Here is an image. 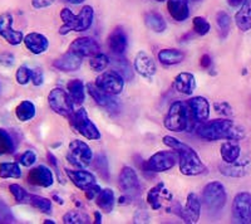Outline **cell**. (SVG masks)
I'll use <instances>...</instances> for the list:
<instances>
[{
	"mask_svg": "<svg viewBox=\"0 0 251 224\" xmlns=\"http://www.w3.org/2000/svg\"><path fill=\"white\" fill-rule=\"evenodd\" d=\"M220 172L225 176L230 178H243L250 171V160L249 159H243L240 160L237 159L234 163H225L219 165Z\"/></svg>",
	"mask_w": 251,
	"mask_h": 224,
	"instance_id": "2e32d148",
	"label": "cell"
},
{
	"mask_svg": "<svg viewBox=\"0 0 251 224\" xmlns=\"http://www.w3.org/2000/svg\"><path fill=\"white\" fill-rule=\"evenodd\" d=\"M211 63L212 60L208 55H203L202 57H201V66H202L203 68H210V67H211Z\"/></svg>",
	"mask_w": 251,
	"mask_h": 224,
	"instance_id": "db71d44e",
	"label": "cell"
},
{
	"mask_svg": "<svg viewBox=\"0 0 251 224\" xmlns=\"http://www.w3.org/2000/svg\"><path fill=\"white\" fill-rule=\"evenodd\" d=\"M15 62L14 55L9 52L0 53V64L4 67H12Z\"/></svg>",
	"mask_w": 251,
	"mask_h": 224,
	"instance_id": "f907efd6",
	"label": "cell"
},
{
	"mask_svg": "<svg viewBox=\"0 0 251 224\" xmlns=\"http://www.w3.org/2000/svg\"><path fill=\"white\" fill-rule=\"evenodd\" d=\"M15 115L22 122L31 120L35 116V106L30 101H23L15 109Z\"/></svg>",
	"mask_w": 251,
	"mask_h": 224,
	"instance_id": "d6a6232c",
	"label": "cell"
},
{
	"mask_svg": "<svg viewBox=\"0 0 251 224\" xmlns=\"http://www.w3.org/2000/svg\"><path fill=\"white\" fill-rule=\"evenodd\" d=\"M94 223H97V224L102 223V216H100V212L94 213Z\"/></svg>",
	"mask_w": 251,
	"mask_h": 224,
	"instance_id": "9f6ffc18",
	"label": "cell"
},
{
	"mask_svg": "<svg viewBox=\"0 0 251 224\" xmlns=\"http://www.w3.org/2000/svg\"><path fill=\"white\" fill-rule=\"evenodd\" d=\"M195 122L190 107L182 101H176L170 107L165 117L166 129L174 132L186 131Z\"/></svg>",
	"mask_w": 251,
	"mask_h": 224,
	"instance_id": "277c9868",
	"label": "cell"
},
{
	"mask_svg": "<svg viewBox=\"0 0 251 224\" xmlns=\"http://www.w3.org/2000/svg\"><path fill=\"white\" fill-rule=\"evenodd\" d=\"M93 165L96 168L98 172H100L102 178L104 179H108L109 178V168H108V161H107V158L102 154L97 156V158L94 159L93 161Z\"/></svg>",
	"mask_w": 251,
	"mask_h": 224,
	"instance_id": "ee69618b",
	"label": "cell"
},
{
	"mask_svg": "<svg viewBox=\"0 0 251 224\" xmlns=\"http://www.w3.org/2000/svg\"><path fill=\"white\" fill-rule=\"evenodd\" d=\"M117 58H114L112 60V68L116 71V72L120 73L123 78H127V80H131L132 76H133V69L131 68L129 63L127 62V59L125 58H120V56H116Z\"/></svg>",
	"mask_w": 251,
	"mask_h": 224,
	"instance_id": "836d02e7",
	"label": "cell"
},
{
	"mask_svg": "<svg viewBox=\"0 0 251 224\" xmlns=\"http://www.w3.org/2000/svg\"><path fill=\"white\" fill-rule=\"evenodd\" d=\"M156 1H165V0H156Z\"/></svg>",
	"mask_w": 251,
	"mask_h": 224,
	"instance_id": "94428289",
	"label": "cell"
},
{
	"mask_svg": "<svg viewBox=\"0 0 251 224\" xmlns=\"http://www.w3.org/2000/svg\"><path fill=\"white\" fill-rule=\"evenodd\" d=\"M68 160L71 164L77 168H87L93 160V152L91 147L83 142L82 140H73L69 144V154Z\"/></svg>",
	"mask_w": 251,
	"mask_h": 224,
	"instance_id": "8992f818",
	"label": "cell"
},
{
	"mask_svg": "<svg viewBox=\"0 0 251 224\" xmlns=\"http://www.w3.org/2000/svg\"><path fill=\"white\" fill-rule=\"evenodd\" d=\"M192 1H199V0H192Z\"/></svg>",
	"mask_w": 251,
	"mask_h": 224,
	"instance_id": "6125c7cd",
	"label": "cell"
},
{
	"mask_svg": "<svg viewBox=\"0 0 251 224\" xmlns=\"http://www.w3.org/2000/svg\"><path fill=\"white\" fill-rule=\"evenodd\" d=\"M68 178L73 181V184L82 190H87L89 187L96 184V176L87 170H71L66 169Z\"/></svg>",
	"mask_w": 251,
	"mask_h": 224,
	"instance_id": "603a6c76",
	"label": "cell"
},
{
	"mask_svg": "<svg viewBox=\"0 0 251 224\" xmlns=\"http://www.w3.org/2000/svg\"><path fill=\"white\" fill-rule=\"evenodd\" d=\"M174 87L177 92L183 93V95H192L196 88V80L192 73L182 72L177 75L174 81Z\"/></svg>",
	"mask_w": 251,
	"mask_h": 224,
	"instance_id": "d4e9b609",
	"label": "cell"
},
{
	"mask_svg": "<svg viewBox=\"0 0 251 224\" xmlns=\"http://www.w3.org/2000/svg\"><path fill=\"white\" fill-rule=\"evenodd\" d=\"M24 44L29 49V52L33 55H40L44 53L49 47L48 38L40 33H29L24 37Z\"/></svg>",
	"mask_w": 251,
	"mask_h": 224,
	"instance_id": "7402d4cb",
	"label": "cell"
},
{
	"mask_svg": "<svg viewBox=\"0 0 251 224\" xmlns=\"http://www.w3.org/2000/svg\"><path fill=\"white\" fill-rule=\"evenodd\" d=\"M118 185H120L121 190L125 193V196L128 199L134 198L140 194L141 185L138 176L132 168L125 167L122 169L118 178Z\"/></svg>",
	"mask_w": 251,
	"mask_h": 224,
	"instance_id": "8fae6325",
	"label": "cell"
},
{
	"mask_svg": "<svg viewBox=\"0 0 251 224\" xmlns=\"http://www.w3.org/2000/svg\"><path fill=\"white\" fill-rule=\"evenodd\" d=\"M60 18L63 20V26L59 30L60 34L66 35L69 32H84L91 28L93 23L94 10L91 5H84L80 9L79 14L75 15L72 13L71 9L64 8L60 12Z\"/></svg>",
	"mask_w": 251,
	"mask_h": 224,
	"instance_id": "3957f363",
	"label": "cell"
},
{
	"mask_svg": "<svg viewBox=\"0 0 251 224\" xmlns=\"http://www.w3.org/2000/svg\"><path fill=\"white\" fill-rule=\"evenodd\" d=\"M67 91H68L69 97L72 98L73 104L75 105H82L83 101H84V84H83L80 80H73L71 81L68 84H67Z\"/></svg>",
	"mask_w": 251,
	"mask_h": 224,
	"instance_id": "f1b7e54d",
	"label": "cell"
},
{
	"mask_svg": "<svg viewBox=\"0 0 251 224\" xmlns=\"http://www.w3.org/2000/svg\"><path fill=\"white\" fill-rule=\"evenodd\" d=\"M14 147V141L12 136L9 135V132L4 129H0V156L13 152Z\"/></svg>",
	"mask_w": 251,
	"mask_h": 224,
	"instance_id": "74e56055",
	"label": "cell"
},
{
	"mask_svg": "<svg viewBox=\"0 0 251 224\" xmlns=\"http://www.w3.org/2000/svg\"><path fill=\"white\" fill-rule=\"evenodd\" d=\"M145 23L147 26V28H150L151 30L156 33H162L165 32L166 28H167V23L166 20L163 19L162 15L160 13L156 12H150L145 15Z\"/></svg>",
	"mask_w": 251,
	"mask_h": 224,
	"instance_id": "4dcf8cb0",
	"label": "cell"
},
{
	"mask_svg": "<svg viewBox=\"0 0 251 224\" xmlns=\"http://www.w3.org/2000/svg\"><path fill=\"white\" fill-rule=\"evenodd\" d=\"M20 164L23 165V167H31V165L34 164L35 161H37V154H35L33 150H28L23 154V155L20 156Z\"/></svg>",
	"mask_w": 251,
	"mask_h": 224,
	"instance_id": "7dc6e473",
	"label": "cell"
},
{
	"mask_svg": "<svg viewBox=\"0 0 251 224\" xmlns=\"http://www.w3.org/2000/svg\"><path fill=\"white\" fill-rule=\"evenodd\" d=\"M183 57H185L183 53L178 49L166 48L158 53V60L163 66H175V64L181 63L183 60Z\"/></svg>",
	"mask_w": 251,
	"mask_h": 224,
	"instance_id": "83f0119b",
	"label": "cell"
},
{
	"mask_svg": "<svg viewBox=\"0 0 251 224\" xmlns=\"http://www.w3.org/2000/svg\"><path fill=\"white\" fill-rule=\"evenodd\" d=\"M98 207L103 210L104 213H111L114 207V193L113 190L106 188V189L100 190V193L97 196V200H96Z\"/></svg>",
	"mask_w": 251,
	"mask_h": 224,
	"instance_id": "1f68e13d",
	"label": "cell"
},
{
	"mask_svg": "<svg viewBox=\"0 0 251 224\" xmlns=\"http://www.w3.org/2000/svg\"><path fill=\"white\" fill-rule=\"evenodd\" d=\"M169 13L177 22H183L190 15L188 0H169L167 1Z\"/></svg>",
	"mask_w": 251,
	"mask_h": 224,
	"instance_id": "484cf974",
	"label": "cell"
},
{
	"mask_svg": "<svg viewBox=\"0 0 251 224\" xmlns=\"http://www.w3.org/2000/svg\"><path fill=\"white\" fill-rule=\"evenodd\" d=\"M44 223H46V224H54L55 222L54 221H50V219H47V221L44 222Z\"/></svg>",
	"mask_w": 251,
	"mask_h": 224,
	"instance_id": "91938a15",
	"label": "cell"
},
{
	"mask_svg": "<svg viewBox=\"0 0 251 224\" xmlns=\"http://www.w3.org/2000/svg\"><path fill=\"white\" fill-rule=\"evenodd\" d=\"M134 69L142 77L151 80L156 75L157 68L151 56H149L146 52H138L134 58Z\"/></svg>",
	"mask_w": 251,
	"mask_h": 224,
	"instance_id": "d6986e66",
	"label": "cell"
},
{
	"mask_svg": "<svg viewBox=\"0 0 251 224\" xmlns=\"http://www.w3.org/2000/svg\"><path fill=\"white\" fill-rule=\"evenodd\" d=\"M203 204L206 205L210 212H219L223 209L227 200L225 187L220 181H211L208 183L202 192Z\"/></svg>",
	"mask_w": 251,
	"mask_h": 224,
	"instance_id": "5b68a950",
	"label": "cell"
},
{
	"mask_svg": "<svg viewBox=\"0 0 251 224\" xmlns=\"http://www.w3.org/2000/svg\"><path fill=\"white\" fill-rule=\"evenodd\" d=\"M127 46H128V40L123 29L117 28L109 35L108 47L114 56H122L126 52Z\"/></svg>",
	"mask_w": 251,
	"mask_h": 224,
	"instance_id": "cb8c5ba5",
	"label": "cell"
},
{
	"mask_svg": "<svg viewBox=\"0 0 251 224\" xmlns=\"http://www.w3.org/2000/svg\"><path fill=\"white\" fill-rule=\"evenodd\" d=\"M201 214V201L194 193H190L186 200L185 209L182 210V218L187 223H197Z\"/></svg>",
	"mask_w": 251,
	"mask_h": 224,
	"instance_id": "44dd1931",
	"label": "cell"
},
{
	"mask_svg": "<svg viewBox=\"0 0 251 224\" xmlns=\"http://www.w3.org/2000/svg\"><path fill=\"white\" fill-rule=\"evenodd\" d=\"M20 176H22V170L17 163H1L0 164V178L19 179Z\"/></svg>",
	"mask_w": 251,
	"mask_h": 224,
	"instance_id": "e575fe53",
	"label": "cell"
},
{
	"mask_svg": "<svg viewBox=\"0 0 251 224\" xmlns=\"http://www.w3.org/2000/svg\"><path fill=\"white\" fill-rule=\"evenodd\" d=\"M87 89H88V93L93 97V100L100 105V107L106 109L107 111L111 112V113H116V112L120 111V104L118 101L113 97L114 95L106 92L100 89V87H97L96 84H87Z\"/></svg>",
	"mask_w": 251,
	"mask_h": 224,
	"instance_id": "4fadbf2b",
	"label": "cell"
},
{
	"mask_svg": "<svg viewBox=\"0 0 251 224\" xmlns=\"http://www.w3.org/2000/svg\"><path fill=\"white\" fill-rule=\"evenodd\" d=\"M55 0H31V5L35 9H43L50 6Z\"/></svg>",
	"mask_w": 251,
	"mask_h": 224,
	"instance_id": "f5cc1de1",
	"label": "cell"
},
{
	"mask_svg": "<svg viewBox=\"0 0 251 224\" xmlns=\"http://www.w3.org/2000/svg\"><path fill=\"white\" fill-rule=\"evenodd\" d=\"M232 216L236 223H251V194L241 192L236 194L232 203Z\"/></svg>",
	"mask_w": 251,
	"mask_h": 224,
	"instance_id": "9c48e42d",
	"label": "cell"
},
{
	"mask_svg": "<svg viewBox=\"0 0 251 224\" xmlns=\"http://www.w3.org/2000/svg\"><path fill=\"white\" fill-rule=\"evenodd\" d=\"M28 204L33 205L34 208H37L39 212L46 213V214H50L51 213V201L48 198H44V196H33L30 194L29 196Z\"/></svg>",
	"mask_w": 251,
	"mask_h": 224,
	"instance_id": "d590c367",
	"label": "cell"
},
{
	"mask_svg": "<svg viewBox=\"0 0 251 224\" xmlns=\"http://www.w3.org/2000/svg\"><path fill=\"white\" fill-rule=\"evenodd\" d=\"M66 1H68V3L71 4H75V5H77V4H82L84 0H66Z\"/></svg>",
	"mask_w": 251,
	"mask_h": 224,
	"instance_id": "680465c9",
	"label": "cell"
},
{
	"mask_svg": "<svg viewBox=\"0 0 251 224\" xmlns=\"http://www.w3.org/2000/svg\"><path fill=\"white\" fill-rule=\"evenodd\" d=\"M235 22L240 30L248 32L251 29V0H244L239 12L235 15Z\"/></svg>",
	"mask_w": 251,
	"mask_h": 224,
	"instance_id": "4316f807",
	"label": "cell"
},
{
	"mask_svg": "<svg viewBox=\"0 0 251 224\" xmlns=\"http://www.w3.org/2000/svg\"><path fill=\"white\" fill-rule=\"evenodd\" d=\"M94 84L111 95H120L125 87V78L114 69H112L98 76Z\"/></svg>",
	"mask_w": 251,
	"mask_h": 224,
	"instance_id": "30bf717a",
	"label": "cell"
},
{
	"mask_svg": "<svg viewBox=\"0 0 251 224\" xmlns=\"http://www.w3.org/2000/svg\"><path fill=\"white\" fill-rule=\"evenodd\" d=\"M73 126L75 127L80 135L88 140H100V132L98 127L89 120L88 113L84 109H79L75 112L73 116Z\"/></svg>",
	"mask_w": 251,
	"mask_h": 224,
	"instance_id": "ba28073f",
	"label": "cell"
},
{
	"mask_svg": "<svg viewBox=\"0 0 251 224\" xmlns=\"http://www.w3.org/2000/svg\"><path fill=\"white\" fill-rule=\"evenodd\" d=\"M197 135L208 141L224 140V139L239 141L245 138V129L232 120L219 118V120L202 122V125L197 130Z\"/></svg>",
	"mask_w": 251,
	"mask_h": 224,
	"instance_id": "6da1fadb",
	"label": "cell"
},
{
	"mask_svg": "<svg viewBox=\"0 0 251 224\" xmlns=\"http://www.w3.org/2000/svg\"><path fill=\"white\" fill-rule=\"evenodd\" d=\"M53 199H54V200L57 201L58 204H64V200H63L62 198H59V196H55V194H54V196H53Z\"/></svg>",
	"mask_w": 251,
	"mask_h": 224,
	"instance_id": "6f0895ef",
	"label": "cell"
},
{
	"mask_svg": "<svg viewBox=\"0 0 251 224\" xmlns=\"http://www.w3.org/2000/svg\"><path fill=\"white\" fill-rule=\"evenodd\" d=\"M221 158L225 163H234L237 159L240 158V154H241V149H240L239 145L236 142H234L232 140L226 141L221 145Z\"/></svg>",
	"mask_w": 251,
	"mask_h": 224,
	"instance_id": "f546056e",
	"label": "cell"
},
{
	"mask_svg": "<svg viewBox=\"0 0 251 224\" xmlns=\"http://www.w3.org/2000/svg\"><path fill=\"white\" fill-rule=\"evenodd\" d=\"M48 104L50 109L60 116H71L73 113V101L68 92L62 88L51 89L48 95Z\"/></svg>",
	"mask_w": 251,
	"mask_h": 224,
	"instance_id": "52a82bcc",
	"label": "cell"
},
{
	"mask_svg": "<svg viewBox=\"0 0 251 224\" xmlns=\"http://www.w3.org/2000/svg\"><path fill=\"white\" fill-rule=\"evenodd\" d=\"M163 190H165V184H163V183H160V184H157L156 187L152 188L149 192V194H147V201H149L150 205H151L153 209H160V208L162 207L160 198L163 194Z\"/></svg>",
	"mask_w": 251,
	"mask_h": 224,
	"instance_id": "8d00e7d4",
	"label": "cell"
},
{
	"mask_svg": "<svg viewBox=\"0 0 251 224\" xmlns=\"http://www.w3.org/2000/svg\"><path fill=\"white\" fill-rule=\"evenodd\" d=\"M63 222L66 224H83V223H89V217L83 214L82 212L78 210H71L63 217Z\"/></svg>",
	"mask_w": 251,
	"mask_h": 224,
	"instance_id": "60d3db41",
	"label": "cell"
},
{
	"mask_svg": "<svg viewBox=\"0 0 251 224\" xmlns=\"http://www.w3.org/2000/svg\"><path fill=\"white\" fill-rule=\"evenodd\" d=\"M176 151H158L151 156L147 161V169L154 172H162L172 169L177 163Z\"/></svg>",
	"mask_w": 251,
	"mask_h": 224,
	"instance_id": "7c38bea8",
	"label": "cell"
},
{
	"mask_svg": "<svg viewBox=\"0 0 251 224\" xmlns=\"http://www.w3.org/2000/svg\"><path fill=\"white\" fill-rule=\"evenodd\" d=\"M243 1L244 0H227L228 5L232 6V8H236V6L241 5V4H243Z\"/></svg>",
	"mask_w": 251,
	"mask_h": 224,
	"instance_id": "11a10c76",
	"label": "cell"
},
{
	"mask_svg": "<svg viewBox=\"0 0 251 224\" xmlns=\"http://www.w3.org/2000/svg\"><path fill=\"white\" fill-rule=\"evenodd\" d=\"M15 78H17V82L22 86L26 84L30 81L31 78V69H29L26 66H22L18 68L17 75H15Z\"/></svg>",
	"mask_w": 251,
	"mask_h": 224,
	"instance_id": "bcb514c9",
	"label": "cell"
},
{
	"mask_svg": "<svg viewBox=\"0 0 251 224\" xmlns=\"http://www.w3.org/2000/svg\"><path fill=\"white\" fill-rule=\"evenodd\" d=\"M28 181L29 184L35 185V187L42 188H49L54 183V176L53 172L49 168L44 167V165H39V167L31 169L28 174Z\"/></svg>",
	"mask_w": 251,
	"mask_h": 224,
	"instance_id": "e0dca14e",
	"label": "cell"
},
{
	"mask_svg": "<svg viewBox=\"0 0 251 224\" xmlns=\"http://www.w3.org/2000/svg\"><path fill=\"white\" fill-rule=\"evenodd\" d=\"M13 15L4 13L0 15V35L12 46H18L24 40L23 33L13 28Z\"/></svg>",
	"mask_w": 251,
	"mask_h": 224,
	"instance_id": "5bb4252c",
	"label": "cell"
},
{
	"mask_svg": "<svg viewBox=\"0 0 251 224\" xmlns=\"http://www.w3.org/2000/svg\"><path fill=\"white\" fill-rule=\"evenodd\" d=\"M162 141L163 144L177 152L178 161H180L181 174L186 176H196L206 171V167L201 161L200 156L197 155V152L191 146H188L187 144L180 141L178 139L169 135L163 136Z\"/></svg>",
	"mask_w": 251,
	"mask_h": 224,
	"instance_id": "7a4b0ae2",
	"label": "cell"
},
{
	"mask_svg": "<svg viewBox=\"0 0 251 224\" xmlns=\"http://www.w3.org/2000/svg\"><path fill=\"white\" fill-rule=\"evenodd\" d=\"M0 223H15V217L13 216L12 210H10V208H9L1 199H0Z\"/></svg>",
	"mask_w": 251,
	"mask_h": 224,
	"instance_id": "f6af8a7d",
	"label": "cell"
},
{
	"mask_svg": "<svg viewBox=\"0 0 251 224\" xmlns=\"http://www.w3.org/2000/svg\"><path fill=\"white\" fill-rule=\"evenodd\" d=\"M187 105L190 107V111H191L195 122H201L202 124V122L208 120L210 104H208V101L205 97L197 96V97H194L188 101Z\"/></svg>",
	"mask_w": 251,
	"mask_h": 224,
	"instance_id": "ac0fdd59",
	"label": "cell"
},
{
	"mask_svg": "<svg viewBox=\"0 0 251 224\" xmlns=\"http://www.w3.org/2000/svg\"><path fill=\"white\" fill-rule=\"evenodd\" d=\"M214 107L215 110H216V112H219L220 115L232 116V113H234L232 107L230 106L227 102H224V101H221V102H216V104L214 105Z\"/></svg>",
	"mask_w": 251,
	"mask_h": 224,
	"instance_id": "c3c4849f",
	"label": "cell"
},
{
	"mask_svg": "<svg viewBox=\"0 0 251 224\" xmlns=\"http://www.w3.org/2000/svg\"><path fill=\"white\" fill-rule=\"evenodd\" d=\"M100 190H102V189H100V185L94 184V185H92V187H89L87 190H84V193H86L87 198L91 199V200H92V199L97 198V196L100 193Z\"/></svg>",
	"mask_w": 251,
	"mask_h": 224,
	"instance_id": "816d5d0a",
	"label": "cell"
},
{
	"mask_svg": "<svg viewBox=\"0 0 251 224\" xmlns=\"http://www.w3.org/2000/svg\"><path fill=\"white\" fill-rule=\"evenodd\" d=\"M109 62L111 60H109L108 56L104 55V53H97V55L91 58L89 66L96 72H103L109 66Z\"/></svg>",
	"mask_w": 251,
	"mask_h": 224,
	"instance_id": "ab89813d",
	"label": "cell"
},
{
	"mask_svg": "<svg viewBox=\"0 0 251 224\" xmlns=\"http://www.w3.org/2000/svg\"><path fill=\"white\" fill-rule=\"evenodd\" d=\"M83 58L80 56H78L77 53L67 52L66 55H63L62 57L58 58L57 60L53 62V66L58 69V71H62V72H75L78 71L82 66Z\"/></svg>",
	"mask_w": 251,
	"mask_h": 224,
	"instance_id": "ffe728a7",
	"label": "cell"
},
{
	"mask_svg": "<svg viewBox=\"0 0 251 224\" xmlns=\"http://www.w3.org/2000/svg\"><path fill=\"white\" fill-rule=\"evenodd\" d=\"M192 27H194L195 33L199 35H206L211 29L210 23L203 17H195L192 20Z\"/></svg>",
	"mask_w": 251,
	"mask_h": 224,
	"instance_id": "7bdbcfd3",
	"label": "cell"
},
{
	"mask_svg": "<svg viewBox=\"0 0 251 224\" xmlns=\"http://www.w3.org/2000/svg\"><path fill=\"white\" fill-rule=\"evenodd\" d=\"M72 52L77 53L80 57H93L97 53H100V44L96 39L91 37H83L77 38V39L71 44L69 47Z\"/></svg>",
	"mask_w": 251,
	"mask_h": 224,
	"instance_id": "9a60e30c",
	"label": "cell"
},
{
	"mask_svg": "<svg viewBox=\"0 0 251 224\" xmlns=\"http://www.w3.org/2000/svg\"><path fill=\"white\" fill-rule=\"evenodd\" d=\"M30 81L33 82L34 86H42L44 82V76H43V72H42V69L40 68L31 69Z\"/></svg>",
	"mask_w": 251,
	"mask_h": 224,
	"instance_id": "681fc988",
	"label": "cell"
},
{
	"mask_svg": "<svg viewBox=\"0 0 251 224\" xmlns=\"http://www.w3.org/2000/svg\"><path fill=\"white\" fill-rule=\"evenodd\" d=\"M216 24L219 27V32L221 38H226V35L230 32V27H231V19L228 17L226 12H219L216 14Z\"/></svg>",
	"mask_w": 251,
	"mask_h": 224,
	"instance_id": "f35d334b",
	"label": "cell"
},
{
	"mask_svg": "<svg viewBox=\"0 0 251 224\" xmlns=\"http://www.w3.org/2000/svg\"><path fill=\"white\" fill-rule=\"evenodd\" d=\"M9 190H10V193H12L13 196H14V199L18 203H20V204H28L29 196L30 194L24 188H22L18 184H12L9 187Z\"/></svg>",
	"mask_w": 251,
	"mask_h": 224,
	"instance_id": "b9f144b4",
	"label": "cell"
}]
</instances>
